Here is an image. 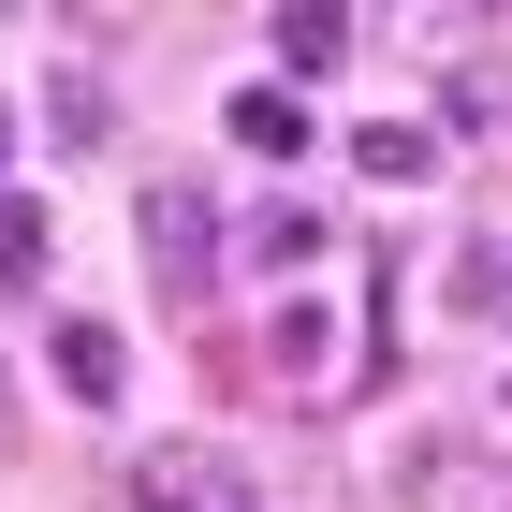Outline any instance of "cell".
<instances>
[{
  "instance_id": "obj_8",
  "label": "cell",
  "mask_w": 512,
  "mask_h": 512,
  "mask_svg": "<svg viewBox=\"0 0 512 512\" xmlns=\"http://www.w3.org/2000/svg\"><path fill=\"white\" fill-rule=\"evenodd\" d=\"M308 249H322L308 205H249V264H308Z\"/></svg>"
},
{
  "instance_id": "obj_7",
  "label": "cell",
  "mask_w": 512,
  "mask_h": 512,
  "mask_svg": "<svg viewBox=\"0 0 512 512\" xmlns=\"http://www.w3.org/2000/svg\"><path fill=\"white\" fill-rule=\"evenodd\" d=\"M366 176H381V191H410V176H425V161H439V132H410V118H381V132H366Z\"/></svg>"
},
{
  "instance_id": "obj_3",
  "label": "cell",
  "mask_w": 512,
  "mask_h": 512,
  "mask_svg": "<svg viewBox=\"0 0 512 512\" xmlns=\"http://www.w3.org/2000/svg\"><path fill=\"white\" fill-rule=\"evenodd\" d=\"M235 147L293 161V147H308V103H293V88H235Z\"/></svg>"
},
{
  "instance_id": "obj_5",
  "label": "cell",
  "mask_w": 512,
  "mask_h": 512,
  "mask_svg": "<svg viewBox=\"0 0 512 512\" xmlns=\"http://www.w3.org/2000/svg\"><path fill=\"white\" fill-rule=\"evenodd\" d=\"M454 308L512 337V249H454Z\"/></svg>"
},
{
  "instance_id": "obj_4",
  "label": "cell",
  "mask_w": 512,
  "mask_h": 512,
  "mask_svg": "<svg viewBox=\"0 0 512 512\" xmlns=\"http://www.w3.org/2000/svg\"><path fill=\"white\" fill-rule=\"evenodd\" d=\"M44 132H59V147H103V132H118L103 74H59V88H44Z\"/></svg>"
},
{
  "instance_id": "obj_9",
  "label": "cell",
  "mask_w": 512,
  "mask_h": 512,
  "mask_svg": "<svg viewBox=\"0 0 512 512\" xmlns=\"http://www.w3.org/2000/svg\"><path fill=\"white\" fill-rule=\"evenodd\" d=\"M322 337H337L322 308H278V322H264V366H278V381H308V366H322Z\"/></svg>"
},
{
  "instance_id": "obj_11",
  "label": "cell",
  "mask_w": 512,
  "mask_h": 512,
  "mask_svg": "<svg viewBox=\"0 0 512 512\" xmlns=\"http://www.w3.org/2000/svg\"><path fill=\"white\" fill-rule=\"evenodd\" d=\"M15 439H30V410H15V381H0V454H15Z\"/></svg>"
},
{
  "instance_id": "obj_10",
  "label": "cell",
  "mask_w": 512,
  "mask_h": 512,
  "mask_svg": "<svg viewBox=\"0 0 512 512\" xmlns=\"http://www.w3.org/2000/svg\"><path fill=\"white\" fill-rule=\"evenodd\" d=\"M337 44H352L337 15H278V59H293V74H337Z\"/></svg>"
},
{
  "instance_id": "obj_2",
  "label": "cell",
  "mask_w": 512,
  "mask_h": 512,
  "mask_svg": "<svg viewBox=\"0 0 512 512\" xmlns=\"http://www.w3.org/2000/svg\"><path fill=\"white\" fill-rule=\"evenodd\" d=\"M59 381H74L88 410H118V395H132V352L103 337V322H59Z\"/></svg>"
},
{
  "instance_id": "obj_12",
  "label": "cell",
  "mask_w": 512,
  "mask_h": 512,
  "mask_svg": "<svg viewBox=\"0 0 512 512\" xmlns=\"http://www.w3.org/2000/svg\"><path fill=\"white\" fill-rule=\"evenodd\" d=\"M0 161H15V118H0Z\"/></svg>"
},
{
  "instance_id": "obj_6",
  "label": "cell",
  "mask_w": 512,
  "mask_h": 512,
  "mask_svg": "<svg viewBox=\"0 0 512 512\" xmlns=\"http://www.w3.org/2000/svg\"><path fill=\"white\" fill-rule=\"evenodd\" d=\"M30 278H44V205L0 191V293H30Z\"/></svg>"
},
{
  "instance_id": "obj_1",
  "label": "cell",
  "mask_w": 512,
  "mask_h": 512,
  "mask_svg": "<svg viewBox=\"0 0 512 512\" xmlns=\"http://www.w3.org/2000/svg\"><path fill=\"white\" fill-rule=\"evenodd\" d=\"M205 220H220L205 191H147V278H161V293H205V264H220Z\"/></svg>"
}]
</instances>
